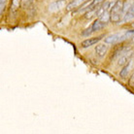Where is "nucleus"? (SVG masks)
Here are the masks:
<instances>
[{
	"label": "nucleus",
	"mask_w": 134,
	"mask_h": 134,
	"mask_svg": "<svg viewBox=\"0 0 134 134\" xmlns=\"http://www.w3.org/2000/svg\"><path fill=\"white\" fill-rule=\"evenodd\" d=\"M134 18V4H131L130 8L127 10V12L124 15V18H123V21H129L131 19Z\"/></svg>",
	"instance_id": "6e6552de"
},
{
	"label": "nucleus",
	"mask_w": 134,
	"mask_h": 134,
	"mask_svg": "<svg viewBox=\"0 0 134 134\" xmlns=\"http://www.w3.org/2000/svg\"><path fill=\"white\" fill-rule=\"evenodd\" d=\"M134 35V30H126V31H121L118 33H114L107 36L105 38V43L110 45H114L120 42H123L128 38H131Z\"/></svg>",
	"instance_id": "f257e3e1"
},
{
	"label": "nucleus",
	"mask_w": 134,
	"mask_h": 134,
	"mask_svg": "<svg viewBox=\"0 0 134 134\" xmlns=\"http://www.w3.org/2000/svg\"><path fill=\"white\" fill-rule=\"evenodd\" d=\"M132 25H133V26H134V22H132Z\"/></svg>",
	"instance_id": "dca6fc26"
},
{
	"label": "nucleus",
	"mask_w": 134,
	"mask_h": 134,
	"mask_svg": "<svg viewBox=\"0 0 134 134\" xmlns=\"http://www.w3.org/2000/svg\"><path fill=\"white\" fill-rule=\"evenodd\" d=\"M133 53L134 52L132 50H126L124 54L120 55V57L118 59V64L119 65H125L126 63L132 58Z\"/></svg>",
	"instance_id": "20e7f679"
},
{
	"label": "nucleus",
	"mask_w": 134,
	"mask_h": 134,
	"mask_svg": "<svg viewBox=\"0 0 134 134\" xmlns=\"http://www.w3.org/2000/svg\"><path fill=\"white\" fill-rule=\"evenodd\" d=\"M5 1H6V0H1V13H2L3 8H4V6H5Z\"/></svg>",
	"instance_id": "4468645a"
},
{
	"label": "nucleus",
	"mask_w": 134,
	"mask_h": 134,
	"mask_svg": "<svg viewBox=\"0 0 134 134\" xmlns=\"http://www.w3.org/2000/svg\"><path fill=\"white\" fill-rule=\"evenodd\" d=\"M30 1H31V0H22V4H23V5H27Z\"/></svg>",
	"instance_id": "2eb2a0df"
},
{
	"label": "nucleus",
	"mask_w": 134,
	"mask_h": 134,
	"mask_svg": "<svg viewBox=\"0 0 134 134\" xmlns=\"http://www.w3.org/2000/svg\"><path fill=\"white\" fill-rule=\"evenodd\" d=\"M104 1H105V0H92V1H91V4H90V6H89V10H91L92 8L98 6L99 4H101V3L104 2Z\"/></svg>",
	"instance_id": "f8f14e48"
},
{
	"label": "nucleus",
	"mask_w": 134,
	"mask_h": 134,
	"mask_svg": "<svg viewBox=\"0 0 134 134\" xmlns=\"http://www.w3.org/2000/svg\"><path fill=\"white\" fill-rule=\"evenodd\" d=\"M85 1L86 0H73L66 6V9H67V11H72L78 7H81V5L83 3H85Z\"/></svg>",
	"instance_id": "1a4fd4ad"
},
{
	"label": "nucleus",
	"mask_w": 134,
	"mask_h": 134,
	"mask_svg": "<svg viewBox=\"0 0 134 134\" xmlns=\"http://www.w3.org/2000/svg\"><path fill=\"white\" fill-rule=\"evenodd\" d=\"M106 25V23L105 22H103V21H101L100 19H96L93 23H92V30H93V32H95V31H98V30H101L102 28H104V26Z\"/></svg>",
	"instance_id": "9d476101"
},
{
	"label": "nucleus",
	"mask_w": 134,
	"mask_h": 134,
	"mask_svg": "<svg viewBox=\"0 0 134 134\" xmlns=\"http://www.w3.org/2000/svg\"><path fill=\"white\" fill-rule=\"evenodd\" d=\"M103 37L104 36H98V37H94V38H89V39H87V40H85V41L82 42V48H84V49L89 48V47L95 45L96 43H98Z\"/></svg>",
	"instance_id": "423d86ee"
},
{
	"label": "nucleus",
	"mask_w": 134,
	"mask_h": 134,
	"mask_svg": "<svg viewBox=\"0 0 134 134\" xmlns=\"http://www.w3.org/2000/svg\"><path fill=\"white\" fill-rule=\"evenodd\" d=\"M92 32H93L92 27L90 26V27H89V28H87L85 31H83V35H84V36H89V35H90Z\"/></svg>",
	"instance_id": "ddd939ff"
},
{
	"label": "nucleus",
	"mask_w": 134,
	"mask_h": 134,
	"mask_svg": "<svg viewBox=\"0 0 134 134\" xmlns=\"http://www.w3.org/2000/svg\"><path fill=\"white\" fill-rule=\"evenodd\" d=\"M98 19H100L101 21H103V22H108V20L109 19H111V18H110V12L109 11H104L100 16H99Z\"/></svg>",
	"instance_id": "9b49d317"
},
{
	"label": "nucleus",
	"mask_w": 134,
	"mask_h": 134,
	"mask_svg": "<svg viewBox=\"0 0 134 134\" xmlns=\"http://www.w3.org/2000/svg\"><path fill=\"white\" fill-rule=\"evenodd\" d=\"M67 5H66V2L65 0H55L54 2L51 3L49 5V11L51 13H54V12H58L60 10H62L63 8H65Z\"/></svg>",
	"instance_id": "7ed1b4c3"
},
{
	"label": "nucleus",
	"mask_w": 134,
	"mask_h": 134,
	"mask_svg": "<svg viewBox=\"0 0 134 134\" xmlns=\"http://www.w3.org/2000/svg\"><path fill=\"white\" fill-rule=\"evenodd\" d=\"M108 52V46L107 43L105 44H99L95 47V53L99 57H103Z\"/></svg>",
	"instance_id": "0eeeda50"
},
{
	"label": "nucleus",
	"mask_w": 134,
	"mask_h": 134,
	"mask_svg": "<svg viewBox=\"0 0 134 134\" xmlns=\"http://www.w3.org/2000/svg\"><path fill=\"white\" fill-rule=\"evenodd\" d=\"M133 67H134V60L131 58V59H130V60L124 66V68L121 70V72H120V76H121L122 78L127 77V76L129 75V73L131 72V70L133 69Z\"/></svg>",
	"instance_id": "39448f33"
},
{
	"label": "nucleus",
	"mask_w": 134,
	"mask_h": 134,
	"mask_svg": "<svg viewBox=\"0 0 134 134\" xmlns=\"http://www.w3.org/2000/svg\"><path fill=\"white\" fill-rule=\"evenodd\" d=\"M124 2L121 0H118L115 2L114 6L110 11V18L113 22H118L120 21L122 18L124 17Z\"/></svg>",
	"instance_id": "f03ea898"
}]
</instances>
